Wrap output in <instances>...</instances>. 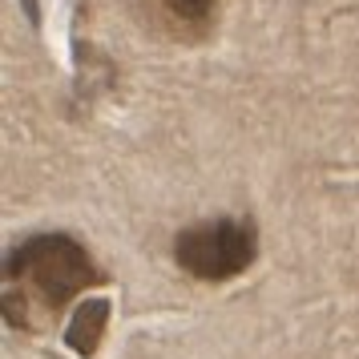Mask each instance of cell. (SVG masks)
<instances>
[{
	"label": "cell",
	"instance_id": "1",
	"mask_svg": "<svg viewBox=\"0 0 359 359\" xmlns=\"http://www.w3.org/2000/svg\"><path fill=\"white\" fill-rule=\"evenodd\" d=\"M105 283L89 246L65 230H41L4 259V319L20 331H45L61 311Z\"/></svg>",
	"mask_w": 359,
	"mask_h": 359
},
{
	"label": "cell",
	"instance_id": "2",
	"mask_svg": "<svg viewBox=\"0 0 359 359\" xmlns=\"http://www.w3.org/2000/svg\"><path fill=\"white\" fill-rule=\"evenodd\" d=\"M170 255L198 283H230L259 259V230L250 218H206L174 234Z\"/></svg>",
	"mask_w": 359,
	"mask_h": 359
},
{
	"label": "cell",
	"instance_id": "3",
	"mask_svg": "<svg viewBox=\"0 0 359 359\" xmlns=\"http://www.w3.org/2000/svg\"><path fill=\"white\" fill-rule=\"evenodd\" d=\"M154 4V17L170 36L182 41H202L218 20L222 0H149Z\"/></svg>",
	"mask_w": 359,
	"mask_h": 359
},
{
	"label": "cell",
	"instance_id": "4",
	"mask_svg": "<svg viewBox=\"0 0 359 359\" xmlns=\"http://www.w3.org/2000/svg\"><path fill=\"white\" fill-rule=\"evenodd\" d=\"M109 315H114V303L105 294H93V299H81V307L73 311V319L65 327V343L73 355L93 359L105 343V331H109Z\"/></svg>",
	"mask_w": 359,
	"mask_h": 359
}]
</instances>
